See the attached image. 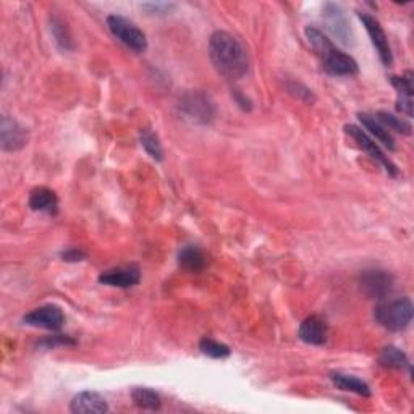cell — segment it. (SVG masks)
Listing matches in <instances>:
<instances>
[{
  "mask_svg": "<svg viewBox=\"0 0 414 414\" xmlns=\"http://www.w3.org/2000/svg\"><path fill=\"white\" fill-rule=\"evenodd\" d=\"M209 57L222 76L239 80L248 73V57L239 40L227 31H216L209 40Z\"/></svg>",
  "mask_w": 414,
  "mask_h": 414,
  "instance_id": "1",
  "label": "cell"
},
{
  "mask_svg": "<svg viewBox=\"0 0 414 414\" xmlns=\"http://www.w3.org/2000/svg\"><path fill=\"white\" fill-rule=\"evenodd\" d=\"M304 33L309 44L316 50V54L320 57L322 66H324L327 73L334 76H353L357 73L356 60L337 47L320 29L308 27Z\"/></svg>",
  "mask_w": 414,
  "mask_h": 414,
  "instance_id": "2",
  "label": "cell"
},
{
  "mask_svg": "<svg viewBox=\"0 0 414 414\" xmlns=\"http://www.w3.org/2000/svg\"><path fill=\"white\" fill-rule=\"evenodd\" d=\"M414 314V306L410 298H400L379 304L374 311V318L383 329L401 332L410 327Z\"/></svg>",
  "mask_w": 414,
  "mask_h": 414,
  "instance_id": "3",
  "label": "cell"
},
{
  "mask_svg": "<svg viewBox=\"0 0 414 414\" xmlns=\"http://www.w3.org/2000/svg\"><path fill=\"white\" fill-rule=\"evenodd\" d=\"M107 27H109L110 33L128 49L135 50V52H145L147 49L146 34L130 20L120 17V15H110V17H107Z\"/></svg>",
  "mask_w": 414,
  "mask_h": 414,
  "instance_id": "4",
  "label": "cell"
},
{
  "mask_svg": "<svg viewBox=\"0 0 414 414\" xmlns=\"http://www.w3.org/2000/svg\"><path fill=\"white\" fill-rule=\"evenodd\" d=\"M345 131L348 133V135L353 138V140L356 141V145L361 147L362 151L367 152V156L372 157V159L377 161L380 163V165L385 168V172L388 175L392 177H397L398 175V168L395 163H393L390 159H388V156L383 154V151L379 147V145L366 135V131H362L360 126L356 125H346L345 126Z\"/></svg>",
  "mask_w": 414,
  "mask_h": 414,
  "instance_id": "5",
  "label": "cell"
},
{
  "mask_svg": "<svg viewBox=\"0 0 414 414\" xmlns=\"http://www.w3.org/2000/svg\"><path fill=\"white\" fill-rule=\"evenodd\" d=\"M360 285L364 293L372 300H382L390 293L393 287V277L387 270L371 269L364 270L360 277Z\"/></svg>",
  "mask_w": 414,
  "mask_h": 414,
  "instance_id": "6",
  "label": "cell"
},
{
  "mask_svg": "<svg viewBox=\"0 0 414 414\" xmlns=\"http://www.w3.org/2000/svg\"><path fill=\"white\" fill-rule=\"evenodd\" d=\"M357 17H360L362 27L366 28L367 34H369L371 43L376 47L377 54H379L382 64L385 66H390L393 64L392 49H390V44H388L387 34L383 33V29L380 27V23L377 22L374 17H371V15H367L364 12L357 13Z\"/></svg>",
  "mask_w": 414,
  "mask_h": 414,
  "instance_id": "7",
  "label": "cell"
},
{
  "mask_svg": "<svg viewBox=\"0 0 414 414\" xmlns=\"http://www.w3.org/2000/svg\"><path fill=\"white\" fill-rule=\"evenodd\" d=\"M180 110L188 119L196 124H209L214 119V105L204 94L190 93L183 96L180 102Z\"/></svg>",
  "mask_w": 414,
  "mask_h": 414,
  "instance_id": "8",
  "label": "cell"
},
{
  "mask_svg": "<svg viewBox=\"0 0 414 414\" xmlns=\"http://www.w3.org/2000/svg\"><path fill=\"white\" fill-rule=\"evenodd\" d=\"M28 145V131L17 120L3 115L0 120V146L3 151L15 152Z\"/></svg>",
  "mask_w": 414,
  "mask_h": 414,
  "instance_id": "9",
  "label": "cell"
},
{
  "mask_svg": "<svg viewBox=\"0 0 414 414\" xmlns=\"http://www.w3.org/2000/svg\"><path fill=\"white\" fill-rule=\"evenodd\" d=\"M24 324L47 330H59L65 324V314L59 306L45 304L24 316Z\"/></svg>",
  "mask_w": 414,
  "mask_h": 414,
  "instance_id": "10",
  "label": "cell"
},
{
  "mask_svg": "<svg viewBox=\"0 0 414 414\" xmlns=\"http://www.w3.org/2000/svg\"><path fill=\"white\" fill-rule=\"evenodd\" d=\"M141 274L136 265H121V267L109 269L104 274H101L99 282L109 287L117 288H130L140 282Z\"/></svg>",
  "mask_w": 414,
  "mask_h": 414,
  "instance_id": "11",
  "label": "cell"
},
{
  "mask_svg": "<svg viewBox=\"0 0 414 414\" xmlns=\"http://www.w3.org/2000/svg\"><path fill=\"white\" fill-rule=\"evenodd\" d=\"M70 411L76 414H102L109 411V405L96 392H81L70 403Z\"/></svg>",
  "mask_w": 414,
  "mask_h": 414,
  "instance_id": "12",
  "label": "cell"
},
{
  "mask_svg": "<svg viewBox=\"0 0 414 414\" xmlns=\"http://www.w3.org/2000/svg\"><path fill=\"white\" fill-rule=\"evenodd\" d=\"M298 337L308 345H324L327 341V324L319 316H311V318L301 322Z\"/></svg>",
  "mask_w": 414,
  "mask_h": 414,
  "instance_id": "13",
  "label": "cell"
},
{
  "mask_svg": "<svg viewBox=\"0 0 414 414\" xmlns=\"http://www.w3.org/2000/svg\"><path fill=\"white\" fill-rule=\"evenodd\" d=\"M29 207L33 211L47 212V214H57L59 209V198L52 190L49 188H36L29 194Z\"/></svg>",
  "mask_w": 414,
  "mask_h": 414,
  "instance_id": "14",
  "label": "cell"
},
{
  "mask_svg": "<svg viewBox=\"0 0 414 414\" xmlns=\"http://www.w3.org/2000/svg\"><path fill=\"white\" fill-rule=\"evenodd\" d=\"M360 117L362 126L366 128V130H369V133L372 136L376 138L377 141H380L383 146L387 147V149L390 151H395V140H393L392 133L387 130L385 126H383L379 120L376 119L374 115H369V114H360Z\"/></svg>",
  "mask_w": 414,
  "mask_h": 414,
  "instance_id": "15",
  "label": "cell"
},
{
  "mask_svg": "<svg viewBox=\"0 0 414 414\" xmlns=\"http://www.w3.org/2000/svg\"><path fill=\"white\" fill-rule=\"evenodd\" d=\"M178 264L188 272H201L206 265V256L198 246H185L178 254Z\"/></svg>",
  "mask_w": 414,
  "mask_h": 414,
  "instance_id": "16",
  "label": "cell"
},
{
  "mask_svg": "<svg viewBox=\"0 0 414 414\" xmlns=\"http://www.w3.org/2000/svg\"><path fill=\"white\" fill-rule=\"evenodd\" d=\"M330 379L334 382V385L337 388H340V390L356 393V395H361V397H371L369 385H367L366 382H362L361 379H357V377L341 374V372H335V374L330 376Z\"/></svg>",
  "mask_w": 414,
  "mask_h": 414,
  "instance_id": "17",
  "label": "cell"
},
{
  "mask_svg": "<svg viewBox=\"0 0 414 414\" xmlns=\"http://www.w3.org/2000/svg\"><path fill=\"white\" fill-rule=\"evenodd\" d=\"M131 400L138 408H141V410L156 411L159 410L162 405L159 393H156L154 390L146 387H136L135 390L131 392Z\"/></svg>",
  "mask_w": 414,
  "mask_h": 414,
  "instance_id": "18",
  "label": "cell"
},
{
  "mask_svg": "<svg viewBox=\"0 0 414 414\" xmlns=\"http://www.w3.org/2000/svg\"><path fill=\"white\" fill-rule=\"evenodd\" d=\"M379 361L383 367L411 371V362L408 360V356L401 350L395 348V346H387V348H383Z\"/></svg>",
  "mask_w": 414,
  "mask_h": 414,
  "instance_id": "19",
  "label": "cell"
},
{
  "mask_svg": "<svg viewBox=\"0 0 414 414\" xmlns=\"http://www.w3.org/2000/svg\"><path fill=\"white\" fill-rule=\"evenodd\" d=\"M325 17L329 18V27L334 29V33L339 36L341 40H348L350 27L348 23H346L343 12H341L340 7H337V5H327Z\"/></svg>",
  "mask_w": 414,
  "mask_h": 414,
  "instance_id": "20",
  "label": "cell"
},
{
  "mask_svg": "<svg viewBox=\"0 0 414 414\" xmlns=\"http://www.w3.org/2000/svg\"><path fill=\"white\" fill-rule=\"evenodd\" d=\"M374 117L387 128V130H393L397 133H401V135H411V130H413L411 125L408 124L406 120L400 119V117L388 114V112H377V115Z\"/></svg>",
  "mask_w": 414,
  "mask_h": 414,
  "instance_id": "21",
  "label": "cell"
},
{
  "mask_svg": "<svg viewBox=\"0 0 414 414\" xmlns=\"http://www.w3.org/2000/svg\"><path fill=\"white\" fill-rule=\"evenodd\" d=\"M140 138H141V146L145 147V151L147 152V154H149L152 159L157 162L162 161L163 151H162V146L159 142V138H157L151 130H142Z\"/></svg>",
  "mask_w": 414,
  "mask_h": 414,
  "instance_id": "22",
  "label": "cell"
},
{
  "mask_svg": "<svg viewBox=\"0 0 414 414\" xmlns=\"http://www.w3.org/2000/svg\"><path fill=\"white\" fill-rule=\"evenodd\" d=\"M199 350H201V353H204L206 356L216 357V360H223V357L230 356L228 346L212 339H202L199 341Z\"/></svg>",
  "mask_w": 414,
  "mask_h": 414,
  "instance_id": "23",
  "label": "cell"
},
{
  "mask_svg": "<svg viewBox=\"0 0 414 414\" xmlns=\"http://www.w3.org/2000/svg\"><path fill=\"white\" fill-rule=\"evenodd\" d=\"M52 33H54V38L57 40V44L60 47L65 49V50H70L73 49V44H71V38L68 31H66L65 24L60 22L59 18H54L52 20Z\"/></svg>",
  "mask_w": 414,
  "mask_h": 414,
  "instance_id": "24",
  "label": "cell"
},
{
  "mask_svg": "<svg viewBox=\"0 0 414 414\" xmlns=\"http://www.w3.org/2000/svg\"><path fill=\"white\" fill-rule=\"evenodd\" d=\"M392 84L395 86V89L398 93H405V94H413V73L411 71H406L403 76H392L390 78Z\"/></svg>",
  "mask_w": 414,
  "mask_h": 414,
  "instance_id": "25",
  "label": "cell"
},
{
  "mask_svg": "<svg viewBox=\"0 0 414 414\" xmlns=\"http://www.w3.org/2000/svg\"><path fill=\"white\" fill-rule=\"evenodd\" d=\"M76 343L75 340H71L70 337H64V335H55L52 339H45L40 341V345L45 346V348H55V346H73Z\"/></svg>",
  "mask_w": 414,
  "mask_h": 414,
  "instance_id": "26",
  "label": "cell"
},
{
  "mask_svg": "<svg viewBox=\"0 0 414 414\" xmlns=\"http://www.w3.org/2000/svg\"><path fill=\"white\" fill-rule=\"evenodd\" d=\"M413 94H405V93H398V101H397V109L405 114L406 117L413 115Z\"/></svg>",
  "mask_w": 414,
  "mask_h": 414,
  "instance_id": "27",
  "label": "cell"
},
{
  "mask_svg": "<svg viewBox=\"0 0 414 414\" xmlns=\"http://www.w3.org/2000/svg\"><path fill=\"white\" fill-rule=\"evenodd\" d=\"M175 7L173 3H165V2H161V3H145L142 5V8L147 10V13L151 15H165L170 12V10Z\"/></svg>",
  "mask_w": 414,
  "mask_h": 414,
  "instance_id": "28",
  "label": "cell"
},
{
  "mask_svg": "<svg viewBox=\"0 0 414 414\" xmlns=\"http://www.w3.org/2000/svg\"><path fill=\"white\" fill-rule=\"evenodd\" d=\"M64 260H68V263H76V260L84 259V253H81L80 249H68L62 254Z\"/></svg>",
  "mask_w": 414,
  "mask_h": 414,
  "instance_id": "29",
  "label": "cell"
}]
</instances>
